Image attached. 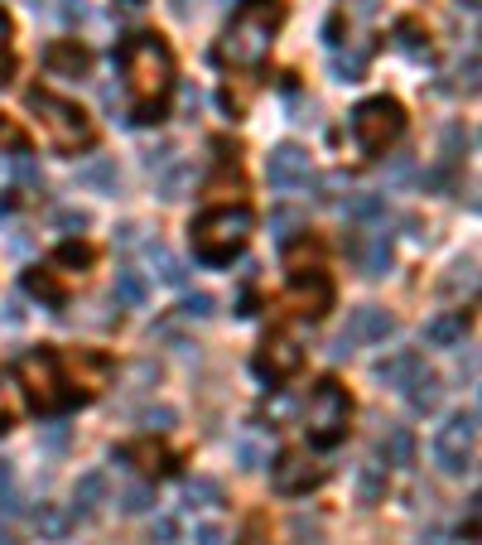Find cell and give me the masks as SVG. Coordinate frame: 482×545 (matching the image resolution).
Returning <instances> with one entry per match:
<instances>
[{"label": "cell", "mask_w": 482, "mask_h": 545, "mask_svg": "<svg viewBox=\"0 0 482 545\" xmlns=\"http://www.w3.org/2000/svg\"><path fill=\"white\" fill-rule=\"evenodd\" d=\"M121 78L131 92L135 121H160L164 102L174 92V54L160 34H131L121 44Z\"/></svg>", "instance_id": "1"}, {"label": "cell", "mask_w": 482, "mask_h": 545, "mask_svg": "<svg viewBox=\"0 0 482 545\" xmlns=\"http://www.w3.org/2000/svg\"><path fill=\"white\" fill-rule=\"evenodd\" d=\"M275 25H280V5L275 0H251L237 20L222 29L217 58L232 63V68H261L270 54V39H275Z\"/></svg>", "instance_id": "2"}, {"label": "cell", "mask_w": 482, "mask_h": 545, "mask_svg": "<svg viewBox=\"0 0 482 545\" xmlns=\"http://www.w3.org/2000/svg\"><path fill=\"white\" fill-rule=\"evenodd\" d=\"M25 107L39 116V126L49 131V140H54V150H63V155H78V150H87L92 145V121H87V111L78 107V102H68V97H54V92H29Z\"/></svg>", "instance_id": "3"}, {"label": "cell", "mask_w": 482, "mask_h": 545, "mask_svg": "<svg viewBox=\"0 0 482 545\" xmlns=\"http://www.w3.org/2000/svg\"><path fill=\"white\" fill-rule=\"evenodd\" d=\"M246 237H251V213L246 208H213V213H203V218L193 222V251L208 266L232 261L241 246H246Z\"/></svg>", "instance_id": "4"}, {"label": "cell", "mask_w": 482, "mask_h": 545, "mask_svg": "<svg viewBox=\"0 0 482 545\" xmlns=\"http://www.w3.org/2000/svg\"><path fill=\"white\" fill-rule=\"evenodd\" d=\"M405 136V111L401 102H391V97H372V102H362V107L352 111V140L362 145V155H386L396 140Z\"/></svg>", "instance_id": "5"}, {"label": "cell", "mask_w": 482, "mask_h": 545, "mask_svg": "<svg viewBox=\"0 0 482 545\" xmlns=\"http://www.w3.org/2000/svg\"><path fill=\"white\" fill-rule=\"evenodd\" d=\"M15 367H20V382L29 386V401H34V410H44V415H49V410L73 406V396L63 391L68 382L58 377V372H63V357H58L54 348H29V353H20V362H15Z\"/></svg>", "instance_id": "6"}, {"label": "cell", "mask_w": 482, "mask_h": 545, "mask_svg": "<svg viewBox=\"0 0 482 545\" xmlns=\"http://www.w3.org/2000/svg\"><path fill=\"white\" fill-rule=\"evenodd\" d=\"M348 420H352V401L338 382H319L314 391H309L304 430H309L314 444H338V439L348 435Z\"/></svg>", "instance_id": "7"}, {"label": "cell", "mask_w": 482, "mask_h": 545, "mask_svg": "<svg viewBox=\"0 0 482 545\" xmlns=\"http://www.w3.org/2000/svg\"><path fill=\"white\" fill-rule=\"evenodd\" d=\"M473 449H478V410H458L434 435V464H439V473L458 478L473 468Z\"/></svg>", "instance_id": "8"}, {"label": "cell", "mask_w": 482, "mask_h": 545, "mask_svg": "<svg viewBox=\"0 0 482 545\" xmlns=\"http://www.w3.org/2000/svg\"><path fill=\"white\" fill-rule=\"evenodd\" d=\"M285 300L295 304L304 319H319V314H328V304H333V280H328L323 266H299V271H290Z\"/></svg>", "instance_id": "9"}, {"label": "cell", "mask_w": 482, "mask_h": 545, "mask_svg": "<svg viewBox=\"0 0 482 545\" xmlns=\"http://www.w3.org/2000/svg\"><path fill=\"white\" fill-rule=\"evenodd\" d=\"M323 473H328V468H323L319 459H309V454L290 449V454H280V459H275V473H270V483H275V492H280V497H299V492L319 488Z\"/></svg>", "instance_id": "10"}, {"label": "cell", "mask_w": 482, "mask_h": 545, "mask_svg": "<svg viewBox=\"0 0 482 545\" xmlns=\"http://www.w3.org/2000/svg\"><path fill=\"white\" fill-rule=\"evenodd\" d=\"M299 362H304V353H299L295 338H290V333H270L266 343H261V353H256V377L280 382V377L299 372Z\"/></svg>", "instance_id": "11"}, {"label": "cell", "mask_w": 482, "mask_h": 545, "mask_svg": "<svg viewBox=\"0 0 482 545\" xmlns=\"http://www.w3.org/2000/svg\"><path fill=\"white\" fill-rule=\"evenodd\" d=\"M266 179L270 189H299L309 179V150L299 145H275L266 155Z\"/></svg>", "instance_id": "12"}, {"label": "cell", "mask_w": 482, "mask_h": 545, "mask_svg": "<svg viewBox=\"0 0 482 545\" xmlns=\"http://www.w3.org/2000/svg\"><path fill=\"white\" fill-rule=\"evenodd\" d=\"M343 333H348L352 343H386V338L396 333V319H391L381 304H362V309H352V319Z\"/></svg>", "instance_id": "13"}, {"label": "cell", "mask_w": 482, "mask_h": 545, "mask_svg": "<svg viewBox=\"0 0 482 545\" xmlns=\"http://www.w3.org/2000/svg\"><path fill=\"white\" fill-rule=\"evenodd\" d=\"M401 391H405V401H410V410H415V415L439 410V396H444V386H439V377H434L429 367H420V372H415V377H410Z\"/></svg>", "instance_id": "14"}, {"label": "cell", "mask_w": 482, "mask_h": 545, "mask_svg": "<svg viewBox=\"0 0 482 545\" xmlns=\"http://www.w3.org/2000/svg\"><path fill=\"white\" fill-rule=\"evenodd\" d=\"M420 367H425V357L410 353V348H401V353H391V357H381V362H376V382H386V386H396V391H401V386L410 382Z\"/></svg>", "instance_id": "15"}, {"label": "cell", "mask_w": 482, "mask_h": 545, "mask_svg": "<svg viewBox=\"0 0 482 545\" xmlns=\"http://www.w3.org/2000/svg\"><path fill=\"white\" fill-rule=\"evenodd\" d=\"M44 63H49V73H54V78H82L92 58H87V49H78L73 39H63V44H54V49L44 54Z\"/></svg>", "instance_id": "16"}, {"label": "cell", "mask_w": 482, "mask_h": 545, "mask_svg": "<svg viewBox=\"0 0 482 545\" xmlns=\"http://www.w3.org/2000/svg\"><path fill=\"white\" fill-rule=\"evenodd\" d=\"M34 531H39V541H68V536H73V512L44 502V507L34 512Z\"/></svg>", "instance_id": "17"}, {"label": "cell", "mask_w": 482, "mask_h": 545, "mask_svg": "<svg viewBox=\"0 0 482 545\" xmlns=\"http://www.w3.org/2000/svg\"><path fill=\"white\" fill-rule=\"evenodd\" d=\"M463 314H439V319H429L425 324V343L429 348H458L463 343Z\"/></svg>", "instance_id": "18"}, {"label": "cell", "mask_w": 482, "mask_h": 545, "mask_svg": "<svg viewBox=\"0 0 482 545\" xmlns=\"http://www.w3.org/2000/svg\"><path fill=\"white\" fill-rule=\"evenodd\" d=\"M111 295L126 304V309H145V300H150V285H145V275H140V271L121 266V271H116V290H111Z\"/></svg>", "instance_id": "19"}, {"label": "cell", "mask_w": 482, "mask_h": 545, "mask_svg": "<svg viewBox=\"0 0 482 545\" xmlns=\"http://www.w3.org/2000/svg\"><path fill=\"white\" fill-rule=\"evenodd\" d=\"M102 497H107V478H102V473H82L78 488H73V502H78L82 517L102 512Z\"/></svg>", "instance_id": "20"}, {"label": "cell", "mask_w": 482, "mask_h": 545, "mask_svg": "<svg viewBox=\"0 0 482 545\" xmlns=\"http://www.w3.org/2000/svg\"><path fill=\"white\" fill-rule=\"evenodd\" d=\"M386 497V464H362L357 468V502L376 507Z\"/></svg>", "instance_id": "21"}, {"label": "cell", "mask_w": 482, "mask_h": 545, "mask_svg": "<svg viewBox=\"0 0 482 545\" xmlns=\"http://www.w3.org/2000/svg\"><path fill=\"white\" fill-rule=\"evenodd\" d=\"M381 459H386V464H410V459H415V435H410V430H405V425H391V430H386V439H381Z\"/></svg>", "instance_id": "22"}, {"label": "cell", "mask_w": 482, "mask_h": 545, "mask_svg": "<svg viewBox=\"0 0 482 545\" xmlns=\"http://www.w3.org/2000/svg\"><path fill=\"white\" fill-rule=\"evenodd\" d=\"M386 266H391V237L376 232L372 242H367V251H362V271L376 280V275H386Z\"/></svg>", "instance_id": "23"}, {"label": "cell", "mask_w": 482, "mask_h": 545, "mask_svg": "<svg viewBox=\"0 0 482 545\" xmlns=\"http://www.w3.org/2000/svg\"><path fill=\"white\" fill-rule=\"evenodd\" d=\"M184 502L188 507H217V502H222V483H217V478H188Z\"/></svg>", "instance_id": "24"}, {"label": "cell", "mask_w": 482, "mask_h": 545, "mask_svg": "<svg viewBox=\"0 0 482 545\" xmlns=\"http://www.w3.org/2000/svg\"><path fill=\"white\" fill-rule=\"evenodd\" d=\"M343 213L357 222H376L381 218V198H376V193H348V198H343Z\"/></svg>", "instance_id": "25"}, {"label": "cell", "mask_w": 482, "mask_h": 545, "mask_svg": "<svg viewBox=\"0 0 482 545\" xmlns=\"http://www.w3.org/2000/svg\"><path fill=\"white\" fill-rule=\"evenodd\" d=\"M15 179H20V189H25V193L44 189V174H39V164L29 160L25 150H15Z\"/></svg>", "instance_id": "26"}, {"label": "cell", "mask_w": 482, "mask_h": 545, "mask_svg": "<svg viewBox=\"0 0 482 545\" xmlns=\"http://www.w3.org/2000/svg\"><path fill=\"white\" fill-rule=\"evenodd\" d=\"M150 507H155V492L145 488V483H131V488L121 492V512L140 517V512H150Z\"/></svg>", "instance_id": "27"}, {"label": "cell", "mask_w": 482, "mask_h": 545, "mask_svg": "<svg viewBox=\"0 0 482 545\" xmlns=\"http://www.w3.org/2000/svg\"><path fill=\"white\" fill-rule=\"evenodd\" d=\"M78 179H82V184H97V189L116 193V164H111V160H97V164H87Z\"/></svg>", "instance_id": "28"}, {"label": "cell", "mask_w": 482, "mask_h": 545, "mask_svg": "<svg viewBox=\"0 0 482 545\" xmlns=\"http://www.w3.org/2000/svg\"><path fill=\"white\" fill-rule=\"evenodd\" d=\"M362 68H367V49H352V54L333 58V73H338L343 82H357V78H362Z\"/></svg>", "instance_id": "29"}, {"label": "cell", "mask_w": 482, "mask_h": 545, "mask_svg": "<svg viewBox=\"0 0 482 545\" xmlns=\"http://www.w3.org/2000/svg\"><path fill=\"white\" fill-rule=\"evenodd\" d=\"M174 410L169 406H150V410H140V430H150V435H164V430H174Z\"/></svg>", "instance_id": "30"}, {"label": "cell", "mask_w": 482, "mask_h": 545, "mask_svg": "<svg viewBox=\"0 0 482 545\" xmlns=\"http://www.w3.org/2000/svg\"><path fill=\"white\" fill-rule=\"evenodd\" d=\"M188 179H193V169H188V164H179V169H169V174L160 179V198H169V203H174V198H184Z\"/></svg>", "instance_id": "31"}, {"label": "cell", "mask_w": 482, "mask_h": 545, "mask_svg": "<svg viewBox=\"0 0 482 545\" xmlns=\"http://www.w3.org/2000/svg\"><path fill=\"white\" fill-rule=\"evenodd\" d=\"M150 261L160 266V280H169V285H184V266L164 251V246H150Z\"/></svg>", "instance_id": "32"}, {"label": "cell", "mask_w": 482, "mask_h": 545, "mask_svg": "<svg viewBox=\"0 0 482 545\" xmlns=\"http://www.w3.org/2000/svg\"><path fill=\"white\" fill-rule=\"evenodd\" d=\"M58 266L68 275H82L92 266V251H87V246H63V251H58Z\"/></svg>", "instance_id": "33"}, {"label": "cell", "mask_w": 482, "mask_h": 545, "mask_svg": "<svg viewBox=\"0 0 482 545\" xmlns=\"http://www.w3.org/2000/svg\"><path fill=\"white\" fill-rule=\"evenodd\" d=\"M396 34H401V49H405L410 58L429 54V34H420V25H410V20H405V25L396 29Z\"/></svg>", "instance_id": "34"}, {"label": "cell", "mask_w": 482, "mask_h": 545, "mask_svg": "<svg viewBox=\"0 0 482 545\" xmlns=\"http://www.w3.org/2000/svg\"><path fill=\"white\" fill-rule=\"evenodd\" d=\"M473 280H478V275H473V261H458L454 275L444 280V290H449V295H458V290H473Z\"/></svg>", "instance_id": "35"}, {"label": "cell", "mask_w": 482, "mask_h": 545, "mask_svg": "<svg viewBox=\"0 0 482 545\" xmlns=\"http://www.w3.org/2000/svg\"><path fill=\"white\" fill-rule=\"evenodd\" d=\"M20 502H15V473L10 464H0V512H15Z\"/></svg>", "instance_id": "36"}, {"label": "cell", "mask_w": 482, "mask_h": 545, "mask_svg": "<svg viewBox=\"0 0 482 545\" xmlns=\"http://www.w3.org/2000/svg\"><path fill=\"white\" fill-rule=\"evenodd\" d=\"M25 285H29V290H34V295H44V300H54V304H58L54 280H49V275H44V271H29V275H25Z\"/></svg>", "instance_id": "37"}, {"label": "cell", "mask_w": 482, "mask_h": 545, "mask_svg": "<svg viewBox=\"0 0 482 545\" xmlns=\"http://www.w3.org/2000/svg\"><path fill=\"white\" fill-rule=\"evenodd\" d=\"M10 78V20H5V10H0V82Z\"/></svg>", "instance_id": "38"}, {"label": "cell", "mask_w": 482, "mask_h": 545, "mask_svg": "<svg viewBox=\"0 0 482 545\" xmlns=\"http://www.w3.org/2000/svg\"><path fill=\"white\" fill-rule=\"evenodd\" d=\"M174 536H179V526L169 517H160L155 526H150V545H174Z\"/></svg>", "instance_id": "39"}, {"label": "cell", "mask_w": 482, "mask_h": 545, "mask_svg": "<svg viewBox=\"0 0 482 545\" xmlns=\"http://www.w3.org/2000/svg\"><path fill=\"white\" fill-rule=\"evenodd\" d=\"M184 314H188V319H208V314H213V295H188Z\"/></svg>", "instance_id": "40"}, {"label": "cell", "mask_w": 482, "mask_h": 545, "mask_svg": "<svg viewBox=\"0 0 482 545\" xmlns=\"http://www.w3.org/2000/svg\"><path fill=\"white\" fill-rule=\"evenodd\" d=\"M193 541H198V545H227V531H222V526H213V521H203V526L193 531Z\"/></svg>", "instance_id": "41"}, {"label": "cell", "mask_w": 482, "mask_h": 545, "mask_svg": "<svg viewBox=\"0 0 482 545\" xmlns=\"http://www.w3.org/2000/svg\"><path fill=\"white\" fill-rule=\"evenodd\" d=\"M58 227H63V232H82V227H87V213H82V208H63V213H58Z\"/></svg>", "instance_id": "42"}, {"label": "cell", "mask_w": 482, "mask_h": 545, "mask_svg": "<svg viewBox=\"0 0 482 545\" xmlns=\"http://www.w3.org/2000/svg\"><path fill=\"white\" fill-rule=\"evenodd\" d=\"M458 78H463V87H468V92L478 87V54H468L463 63H458Z\"/></svg>", "instance_id": "43"}, {"label": "cell", "mask_w": 482, "mask_h": 545, "mask_svg": "<svg viewBox=\"0 0 482 545\" xmlns=\"http://www.w3.org/2000/svg\"><path fill=\"white\" fill-rule=\"evenodd\" d=\"M295 213H275V218H270V227H275V237H280V242H290V227H295Z\"/></svg>", "instance_id": "44"}, {"label": "cell", "mask_w": 482, "mask_h": 545, "mask_svg": "<svg viewBox=\"0 0 482 545\" xmlns=\"http://www.w3.org/2000/svg\"><path fill=\"white\" fill-rule=\"evenodd\" d=\"M0 140H5V145H15V150H25V145H20V131H15L10 121H0Z\"/></svg>", "instance_id": "45"}, {"label": "cell", "mask_w": 482, "mask_h": 545, "mask_svg": "<svg viewBox=\"0 0 482 545\" xmlns=\"http://www.w3.org/2000/svg\"><path fill=\"white\" fill-rule=\"evenodd\" d=\"M420 545H449V536H444V531H439V526H429L425 536H420Z\"/></svg>", "instance_id": "46"}, {"label": "cell", "mask_w": 482, "mask_h": 545, "mask_svg": "<svg viewBox=\"0 0 482 545\" xmlns=\"http://www.w3.org/2000/svg\"><path fill=\"white\" fill-rule=\"evenodd\" d=\"M10 430V410H5V382H0V435Z\"/></svg>", "instance_id": "47"}, {"label": "cell", "mask_w": 482, "mask_h": 545, "mask_svg": "<svg viewBox=\"0 0 482 545\" xmlns=\"http://www.w3.org/2000/svg\"><path fill=\"white\" fill-rule=\"evenodd\" d=\"M246 545H266V541H261V521H251V531H246Z\"/></svg>", "instance_id": "48"}, {"label": "cell", "mask_w": 482, "mask_h": 545, "mask_svg": "<svg viewBox=\"0 0 482 545\" xmlns=\"http://www.w3.org/2000/svg\"><path fill=\"white\" fill-rule=\"evenodd\" d=\"M357 10H362V15H372V10H376V0H357Z\"/></svg>", "instance_id": "49"}, {"label": "cell", "mask_w": 482, "mask_h": 545, "mask_svg": "<svg viewBox=\"0 0 482 545\" xmlns=\"http://www.w3.org/2000/svg\"><path fill=\"white\" fill-rule=\"evenodd\" d=\"M5 208H10V203H5V198H0V218H5Z\"/></svg>", "instance_id": "50"}, {"label": "cell", "mask_w": 482, "mask_h": 545, "mask_svg": "<svg viewBox=\"0 0 482 545\" xmlns=\"http://www.w3.org/2000/svg\"><path fill=\"white\" fill-rule=\"evenodd\" d=\"M0 545H15V541H10V536H0Z\"/></svg>", "instance_id": "51"}]
</instances>
